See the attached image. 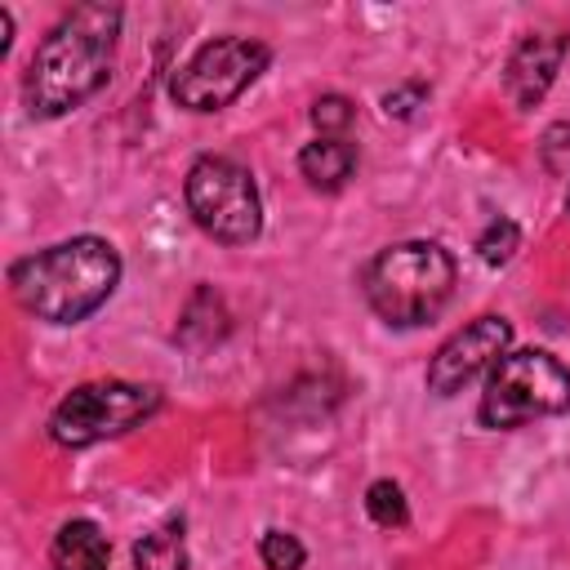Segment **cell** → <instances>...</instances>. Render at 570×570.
Returning a JSON list of instances; mask_svg holds the SVG:
<instances>
[{
	"label": "cell",
	"mask_w": 570,
	"mask_h": 570,
	"mask_svg": "<svg viewBox=\"0 0 570 570\" xmlns=\"http://www.w3.org/2000/svg\"><path fill=\"white\" fill-rule=\"evenodd\" d=\"M120 18L125 13L116 4H76L71 13H62V22L40 40L27 62L22 98L31 116H67L107 85Z\"/></svg>",
	"instance_id": "1"
},
{
	"label": "cell",
	"mask_w": 570,
	"mask_h": 570,
	"mask_svg": "<svg viewBox=\"0 0 570 570\" xmlns=\"http://www.w3.org/2000/svg\"><path fill=\"white\" fill-rule=\"evenodd\" d=\"M120 281V254L102 236H71L9 267V285L27 312L53 325H76L98 312Z\"/></svg>",
	"instance_id": "2"
},
{
	"label": "cell",
	"mask_w": 570,
	"mask_h": 570,
	"mask_svg": "<svg viewBox=\"0 0 570 570\" xmlns=\"http://www.w3.org/2000/svg\"><path fill=\"white\" fill-rule=\"evenodd\" d=\"M361 285L387 325H428L454 294V258L436 240H401L370 258Z\"/></svg>",
	"instance_id": "3"
},
{
	"label": "cell",
	"mask_w": 570,
	"mask_h": 570,
	"mask_svg": "<svg viewBox=\"0 0 570 570\" xmlns=\"http://www.w3.org/2000/svg\"><path fill=\"white\" fill-rule=\"evenodd\" d=\"M566 410H570V370L552 352L525 347V352H508L490 370L476 419L485 428H517Z\"/></svg>",
	"instance_id": "4"
},
{
	"label": "cell",
	"mask_w": 570,
	"mask_h": 570,
	"mask_svg": "<svg viewBox=\"0 0 570 570\" xmlns=\"http://www.w3.org/2000/svg\"><path fill=\"white\" fill-rule=\"evenodd\" d=\"M156 405H160V392L147 383H120V379L80 383L58 401L49 419V436L67 450H85L138 428L142 419L156 414Z\"/></svg>",
	"instance_id": "5"
},
{
	"label": "cell",
	"mask_w": 570,
	"mask_h": 570,
	"mask_svg": "<svg viewBox=\"0 0 570 570\" xmlns=\"http://www.w3.org/2000/svg\"><path fill=\"white\" fill-rule=\"evenodd\" d=\"M187 209L196 227L223 245H249L263 227L254 174L227 156H200L187 169Z\"/></svg>",
	"instance_id": "6"
},
{
	"label": "cell",
	"mask_w": 570,
	"mask_h": 570,
	"mask_svg": "<svg viewBox=\"0 0 570 570\" xmlns=\"http://www.w3.org/2000/svg\"><path fill=\"white\" fill-rule=\"evenodd\" d=\"M267 45L258 40H240V36H223V40H209L200 45L169 80V94L178 107L187 111H218L227 102H236L254 80L258 71L267 67Z\"/></svg>",
	"instance_id": "7"
},
{
	"label": "cell",
	"mask_w": 570,
	"mask_h": 570,
	"mask_svg": "<svg viewBox=\"0 0 570 570\" xmlns=\"http://www.w3.org/2000/svg\"><path fill=\"white\" fill-rule=\"evenodd\" d=\"M508 343H512V325L503 316H476L472 325H463L454 338L436 347V356L428 361V387L436 396L463 392L476 374L494 370L508 356Z\"/></svg>",
	"instance_id": "8"
},
{
	"label": "cell",
	"mask_w": 570,
	"mask_h": 570,
	"mask_svg": "<svg viewBox=\"0 0 570 570\" xmlns=\"http://www.w3.org/2000/svg\"><path fill=\"white\" fill-rule=\"evenodd\" d=\"M561 58H566V36H552V31L521 36V45L508 58V94L521 111H530L548 94V85L557 80Z\"/></svg>",
	"instance_id": "9"
},
{
	"label": "cell",
	"mask_w": 570,
	"mask_h": 570,
	"mask_svg": "<svg viewBox=\"0 0 570 570\" xmlns=\"http://www.w3.org/2000/svg\"><path fill=\"white\" fill-rule=\"evenodd\" d=\"M107 561L111 543L94 521L76 517L53 534V570H107Z\"/></svg>",
	"instance_id": "10"
},
{
	"label": "cell",
	"mask_w": 570,
	"mask_h": 570,
	"mask_svg": "<svg viewBox=\"0 0 570 570\" xmlns=\"http://www.w3.org/2000/svg\"><path fill=\"white\" fill-rule=\"evenodd\" d=\"M298 169L316 191H338L356 169V147L347 138H316L298 151Z\"/></svg>",
	"instance_id": "11"
},
{
	"label": "cell",
	"mask_w": 570,
	"mask_h": 570,
	"mask_svg": "<svg viewBox=\"0 0 570 570\" xmlns=\"http://www.w3.org/2000/svg\"><path fill=\"white\" fill-rule=\"evenodd\" d=\"M134 570H187L183 521H165L134 543Z\"/></svg>",
	"instance_id": "12"
},
{
	"label": "cell",
	"mask_w": 570,
	"mask_h": 570,
	"mask_svg": "<svg viewBox=\"0 0 570 570\" xmlns=\"http://www.w3.org/2000/svg\"><path fill=\"white\" fill-rule=\"evenodd\" d=\"M365 512H370L379 525H387V530L410 521V508H405V494H401L396 481H374V485L365 490Z\"/></svg>",
	"instance_id": "13"
},
{
	"label": "cell",
	"mask_w": 570,
	"mask_h": 570,
	"mask_svg": "<svg viewBox=\"0 0 570 570\" xmlns=\"http://www.w3.org/2000/svg\"><path fill=\"white\" fill-rule=\"evenodd\" d=\"M258 557H263L267 570H303V561H307L303 543L294 534H285V530H267L258 539Z\"/></svg>",
	"instance_id": "14"
},
{
	"label": "cell",
	"mask_w": 570,
	"mask_h": 570,
	"mask_svg": "<svg viewBox=\"0 0 570 570\" xmlns=\"http://www.w3.org/2000/svg\"><path fill=\"white\" fill-rule=\"evenodd\" d=\"M517 240H521V232H517V223L512 218H494L485 232H481V240H476V249H481V258L490 263V267H499V263H508L512 258V249H517Z\"/></svg>",
	"instance_id": "15"
},
{
	"label": "cell",
	"mask_w": 570,
	"mask_h": 570,
	"mask_svg": "<svg viewBox=\"0 0 570 570\" xmlns=\"http://www.w3.org/2000/svg\"><path fill=\"white\" fill-rule=\"evenodd\" d=\"M312 125H316L321 134L338 138V129L352 125V102H347L343 94H325V98H316V102H312Z\"/></svg>",
	"instance_id": "16"
},
{
	"label": "cell",
	"mask_w": 570,
	"mask_h": 570,
	"mask_svg": "<svg viewBox=\"0 0 570 570\" xmlns=\"http://www.w3.org/2000/svg\"><path fill=\"white\" fill-rule=\"evenodd\" d=\"M423 98H428V85H419V80H414V85L387 89V94H383V111H387V116H396V120H405V116H414V107H419Z\"/></svg>",
	"instance_id": "17"
},
{
	"label": "cell",
	"mask_w": 570,
	"mask_h": 570,
	"mask_svg": "<svg viewBox=\"0 0 570 570\" xmlns=\"http://www.w3.org/2000/svg\"><path fill=\"white\" fill-rule=\"evenodd\" d=\"M566 209H570V196H566Z\"/></svg>",
	"instance_id": "18"
}]
</instances>
